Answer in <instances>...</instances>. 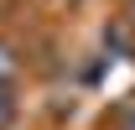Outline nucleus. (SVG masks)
Listing matches in <instances>:
<instances>
[{
	"label": "nucleus",
	"instance_id": "1",
	"mask_svg": "<svg viewBox=\"0 0 135 130\" xmlns=\"http://www.w3.org/2000/svg\"><path fill=\"white\" fill-rule=\"evenodd\" d=\"M11 120V99H5V89H0V125Z\"/></svg>",
	"mask_w": 135,
	"mask_h": 130
}]
</instances>
